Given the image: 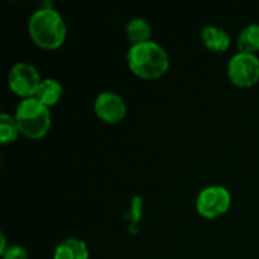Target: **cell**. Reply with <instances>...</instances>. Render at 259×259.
<instances>
[{
    "mask_svg": "<svg viewBox=\"0 0 259 259\" xmlns=\"http://www.w3.org/2000/svg\"><path fill=\"white\" fill-rule=\"evenodd\" d=\"M127 65L135 76L152 80L167 73L170 59L167 52L158 42L147 41L129 49Z\"/></svg>",
    "mask_w": 259,
    "mask_h": 259,
    "instance_id": "6da1fadb",
    "label": "cell"
},
{
    "mask_svg": "<svg viewBox=\"0 0 259 259\" xmlns=\"http://www.w3.org/2000/svg\"><path fill=\"white\" fill-rule=\"evenodd\" d=\"M29 35L38 47L55 50L64 44L67 27L59 12L52 8H41L30 15Z\"/></svg>",
    "mask_w": 259,
    "mask_h": 259,
    "instance_id": "7a4b0ae2",
    "label": "cell"
},
{
    "mask_svg": "<svg viewBox=\"0 0 259 259\" xmlns=\"http://www.w3.org/2000/svg\"><path fill=\"white\" fill-rule=\"evenodd\" d=\"M15 120L20 132L30 138L39 140L46 137L52 124V115L49 108L41 105L36 99H23L15 109Z\"/></svg>",
    "mask_w": 259,
    "mask_h": 259,
    "instance_id": "3957f363",
    "label": "cell"
},
{
    "mask_svg": "<svg viewBox=\"0 0 259 259\" xmlns=\"http://www.w3.org/2000/svg\"><path fill=\"white\" fill-rule=\"evenodd\" d=\"M231 202V193L225 187L212 185L206 187L199 193L196 200V209L202 217L214 220L229 211Z\"/></svg>",
    "mask_w": 259,
    "mask_h": 259,
    "instance_id": "277c9868",
    "label": "cell"
},
{
    "mask_svg": "<svg viewBox=\"0 0 259 259\" xmlns=\"http://www.w3.org/2000/svg\"><path fill=\"white\" fill-rule=\"evenodd\" d=\"M228 76L238 88H250L259 80V58L256 55L237 53L228 65Z\"/></svg>",
    "mask_w": 259,
    "mask_h": 259,
    "instance_id": "5b68a950",
    "label": "cell"
},
{
    "mask_svg": "<svg viewBox=\"0 0 259 259\" xmlns=\"http://www.w3.org/2000/svg\"><path fill=\"white\" fill-rule=\"evenodd\" d=\"M41 82L38 70L26 62L15 64L8 74V85L11 91L23 99L33 97Z\"/></svg>",
    "mask_w": 259,
    "mask_h": 259,
    "instance_id": "8992f818",
    "label": "cell"
},
{
    "mask_svg": "<svg viewBox=\"0 0 259 259\" xmlns=\"http://www.w3.org/2000/svg\"><path fill=\"white\" fill-rule=\"evenodd\" d=\"M94 112L102 121H105L108 124H115L124 118L126 103L118 94L105 91L97 96V99L94 102Z\"/></svg>",
    "mask_w": 259,
    "mask_h": 259,
    "instance_id": "52a82bcc",
    "label": "cell"
},
{
    "mask_svg": "<svg viewBox=\"0 0 259 259\" xmlns=\"http://www.w3.org/2000/svg\"><path fill=\"white\" fill-rule=\"evenodd\" d=\"M202 41L205 47L211 52L223 53L231 46V36L226 30L215 27V26H206L202 30Z\"/></svg>",
    "mask_w": 259,
    "mask_h": 259,
    "instance_id": "ba28073f",
    "label": "cell"
},
{
    "mask_svg": "<svg viewBox=\"0 0 259 259\" xmlns=\"http://www.w3.org/2000/svg\"><path fill=\"white\" fill-rule=\"evenodd\" d=\"M90 252L83 241L77 238H68L62 241L53 253V259H88Z\"/></svg>",
    "mask_w": 259,
    "mask_h": 259,
    "instance_id": "9c48e42d",
    "label": "cell"
},
{
    "mask_svg": "<svg viewBox=\"0 0 259 259\" xmlns=\"http://www.w3.org/2000/svg\"><path fill=\"white\" fill-rule=\"evenodd\" d=\"M61 96H62L61 83L58 80H55V79H44L39 83L33 99H36L46 108H50V106H53V105H56L59 102Z\"/></svg>",
    "mask_w": 259,
    "mask_h": 259,
    "instance_id": "30bf717a",
    "label": "cell"
},
{
    "mask_svg": "<svg viewBox=\"0 0 259 259\" xmlns=\"http://www.w3.org/2000/svg\"><path fill=\"white\" fill-rule=\"evenodd\" d=\"M238 52L240 53H249V55H256L259 52V24L253 23L246 26L237 41Z\"/></svg>",
    "mask_w": 259,
    "mask_h": 259,
    "instance_id": "8fae6325",
    "label": "cell"
},
{
    "mask_svg": "<svg viewBox=\"0 0 259 259\" xmlns=\"http://www.w3.org/2000/svg\"><path fill=\"white\" fill-rule=\"evenodd\" d=\"M126 35H127V39L132 42V46L143 44V42L150 41L152 27L144 18H134L126 24Z\"/></svg>",
    "mask_w": 259,
    "mask_h": 259,
    "instance_id": "7c38bea8",
    "label": "cell"
},
{
    "mask_svg": "<svg viewBox=\"0 0 259 259\" xmlns=\"http://www.w3.org/2000/svg\"><path fill=\"white\" fill-rule=\"evenodd\" d=\"M20 132V127L17 124L15 117H11L9 114L0 115V141L2 144H9L17 140Z\"/></svg>",
    "mask_w": 259,
    "mask_h": 259,
    "instance_id": "4fadbf2b",
    "label": "cell"
},
{
    "mask_svg": "<svg viewBox=\"0 0 259 259\" xmlns=\"http://www.w3.org/2000/svg\"><path fill=\"white\" fill-rule=\"evenodd\" d=\"M2 259H27V252L20 246H11L2 255Z\"/></svg>",
    "mask_w": 259,
    "mask_h": 259,
    "instance_id": "5bb4252c",
    "label": "cell"
}]
</instances>
